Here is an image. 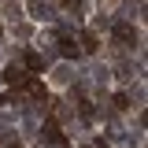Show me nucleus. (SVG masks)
<instances>
[{"instance_id": "f257e3e1", "label": "nucleus", "mask_w": 148, "mask_h": 148, "mask_svg": "<svg viewBox=\"0 0 148 148\" xmlns=\"http://www.w3.org/2000/svg\"><path fill=\"white\" fill-rule=\"evenodd\" d=\"M111 34H115V41H119L122 48H137V30H133L130 22H115Z\"/></svg>"}, {"instance_id": "f03ea898", "label": "nucleus", "mask_w": 148, "mask_h": 148, "mask_svg": "<svg viewBox=\"0 0 148 148\" xmlns=\"http://www.w3.org/2000/svg\"><path fill=\"white\" fill-rule=\"evenodd\" d=\"M41 141H45L48 148H67V137L59 133L56 122H45V126H41Z\"/></svg>"}, {"instance_id": "7ed1b4c3", "label": "nucleus", "mask_w": 148, "mask_h": 148, "mask_svg": "<svg viewBox=\"0 0 148 148\" xmlns=\"http://www.w3.org/2000/svg\"><path fill=\"white\" fill-rule=\"evenodd\" d=\"M26 11H30L37 22H52V18H56V11L48 8V4H41V0H30V4H26Z\"/></svg>"}, {"instance_id": "20e7f679", "label": "nucleus", "mask_w": 148, "mask_h": 148, "mask_svg": "<svg viewBox=\"0 0 148 148\" xmlns=\"http://www.w3.org/2000/svg\"><path fill=\"white\" fill-rule=\"evenodd\" d=\"M52 82H56V85H71V82H74V71L67 67V63H59V67L52 71Z\"/></svg>"}, {"instance_id": "39448f33", "label": "nucleus", "mask_w": 148, "mask_h": 148, "mask_svg": "<svg viewBox=\"0 0 148 148\" xmlns=\"http://www.w3.org/2000/svg\"><path fill=\"white\" fill-rule=\"evenodd\" d=\"M4 82H8V85H22V82H26V74H22V67H15V63H11V67L4 71Z\"/></svg>"}, {"instance_id": "423d86ee", "label": "nucleus", "mask_w": 148, "mask_h": 148, "mask_svg": "<svg viewBox=\"0 0 148 148\" xmlns=\"http://www.w3.org/2000/svg\"><path fill=\"white\" fill-rule=\"evenodd\" d=\"M22 59H26V67H30V71H45V56H37V52H26Z\"/></svg>"}, {"instance_id": "0eeeda50", "label": "nucleus", "mask_w": 148, "mask_h": 148, "mask_svg": "<svg viewBox=\"0 0 148 148\" xmlns=\"http://www.w3.org/2000/svg\"><path fill=\"white\" fill-rule=\"evenodd\" d=\"M59 45H63V56L71 59V56H78V45H74L71 37H59Z\"/></svg>"}, {"instance_id": "6e6552de", "label": "nucleus", "mask_w": 148, "mask_h": 148, "mask_svg": "<svg viewBox=\"0 0 148 148\" xmlns=\"http://www.w3.org/2000/svg\"><path fill=\"white\" fill-rule=\"evenodd\" d=\"M92 82H96V85H104V82H108V67H92Z\"/></svg>"}, {"instance_id": "1a4fd4ad", "label": "nucleus", "mask_w": 148, "mask_h": 148, "mask_svg": "<svg viewBox=\"0 0 148 148\" xmlns=\"http://www.w3.org/2000/svg\"><path fill=\"white\" fill-rule=\"evenodd\" d=\"M115 108H119V111L130 108V96H126V92H119V96H115Z\"/></svg>"}, {"instance_id": "9d476101", "label": "nucleus", "mask_w": 148, "mask_h": 148, "mask_svg": "<svg viewBox=\"0 0 148 148\" xmlns=\"http://www.w3.org/2000/svg\"><path fill=\"white\" fill-rule=\"evenodd\" d=\"M82 45H85V52H96V37H92V34L82 37Z\"/></svg>"}, {"instance_id": "9b49d317", "label": "nucleus", "mask_w": 148, "mask_h": 148, "mask_svg": "<svg viewBox=\"0 0 148 148\" xmlns=\"http://www.w3.org/2000/svg\"><path fill=\"white\" fill-rule=\"evenodd\" d=\"M0 100H4V96H0Z\"/></svg>"}]
</instances>
